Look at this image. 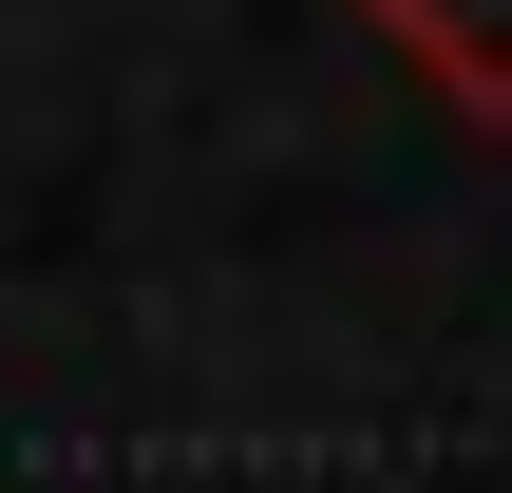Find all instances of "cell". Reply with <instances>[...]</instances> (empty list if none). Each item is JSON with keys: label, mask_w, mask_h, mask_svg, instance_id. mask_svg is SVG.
<instances>
[{"label": "cell", "mask_w": 512, "mask_h": 493, "mask_svg": "<svg viewBox=\"0 0 512 493\" xmlns=\"http://www.w3.org/2000/svg\"><path fill=\"white\" fill-rule=\"evenodd\" d=\"M399 57H418V95H456L475 133H512V0H361Z\"/></svg>", "instance_id": "6da1fadb"}]
</instances>
